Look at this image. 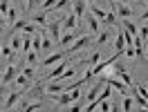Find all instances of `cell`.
<instances>
[{
    "mask_svg": "<svg viewBox=\"0 0 148 112\" xmlns=\"http://www.w3.org/2000/svg\"><path fill=\"white\" fill-rule=\"evenodd\" d=\"M121 52H114V54L110 56V58H106V61H99V63H97V65H90V70H88V74H85V81H90V79H92L94 74H101L103 70H108V67H112V63H114V61H117V58H121Z\"/></svg>",
    "mask_w": 148,
    "mask_h": 112,
    "instance_id": "obj_1",
    "label": "cell"
},
{
    "mask_svg": "<svg viewBox=\"0 0 148 112\" xmlns=\"http://www.w3.org/2000/svg\"><path fill=\"white\" fill-rule=\"evenodd\" d=\"M92 14L99 18V23L108 25V27H110V25H117V20H119V18H117V14H108V11L99 9V7H94V5H92Z\"/></svg>",
    "mask_w": 148,
    "mask_h": 112,
    "instance_id": "obj_2",
    "label": "cell"
},
{
    "mask_svg": "<svg viewBox=\"0 0 148 112\" xmlns=\"http://www.w3.org/2000/svg\"><path fill=\"white\" fill-rule=\"evenodd\" d=\"M92 36L94 34H88V36H79L76 40H74L72 45H67L65 49H67V54H74V52H81L83 47H88L90 45V40H92Z\"/></svg>",
    "mask_w": 148,
    "mask_h": 112,
    "instance_id": "obj_3",
    "label": "cell"
},
{
    "mask_svg": "<svg viewBox=\"0 0 148 112\" xmlns=\"http://www.w3.org/2000/svg\"><path fill=\"white\" fill-rule=\"evenodd\" d=\"M106 83L110 85V87H114V90H117V92H119L121 96H126V94L130 92V87H128L126 83H123L121 79H117V76H106Z\"/></svg>",
    "mask_w": 148,
    "mask_h": 112,
    "instance_id": "obj_4",
    "label": "cell"
},
{
    "mask_svg": "<svg viewBox=\"0 0 148 112\" xmlns=\"http://www.w3.org/2000/svg\"><path fill=\"white\" fill-rule=\"evenodd\" d=\"M67 67H70V61H67V56H65L63 61H58V63H56V67L49 72V74H47V79H49V81H56V79H58V76L67 70Z\"/></svg>",
    "mask_w": 148,
    "mask_h": 112,
    "instance_id": "obj_5",
    "label": "cell"
},
{
    "mask_svg": "<svg viewBox=\"0 0 148 112\" xmlns=\"http://www.w3.org/2000/svg\"><path fill=\"white\" fill-rule=\"evenodd\" d=\"M65 56H70L67 54V49H63V52H56V54H49V56H45L43 58V67H54L58 61H63Z\"/></svg>",
    "mask_w": 148,
    "mask_h": 112,
    "instance_id": "obj_6",
    "label": "cell"
},
{
    "mask_svg": "<svg viewBox=\"0 0 148 112\" xmlns=\"http://www.w3.org/2000/svg\"><path fill=\"white\" fill-rule=\"evenodd\" d=\"M81 36V31L79 29H70V31H65L63 36H61V40H58V45H63V47H67V45H72L76 38Z\"/></svg>",
    "mask_w": 148,
    "mask_h": 112,
    "instance_id": "obj_7",
    "label": "cell"
},
{
    "mask_svg": "<svg viewBox=\"0 0 148 112\" xmlns=\"http://www.w3.org/2000/svg\"><path fill=\"white\" fill-rule=\"evenodd\" d=\"M112 2H114V0H112ZM112 7H114L117 18H128V16H132V11H130V7L126 5V2H114Z\"/></svg>",
    "mask_w": 148,
    "mask_h": 112,
    "instance_id": "obj_8",
    "label": "cell"
},
{
    "mask_svg": "<svg viewBox=\"0 0 148 112\" xmlns=\"http://www.w3.org/2000/svg\"><path fill=\"white\" fill-rule=\"evenodd\" d=\"M18 76V67L16 65H9V67H5V74H2V85H9L14 79Z\"/></svg>",
    "mask_w": 148,
    "mask_h": 112,
    "instance_id": "obj_9",
    "label": "cell"
},
{
    "mask_svg": "<svg viewBox=\"0 0 148 112\" xmlns=\"http://www.w3.org/2000/svg\"><path fill=\"white\" fill-rule=\"evenodd\" d=\"M58 31H61V23H58V20H54V23H47V34L52 36V40H54V43H58V40H61Z\"/></svg>",
    "mask_w": 148,
    "mask_h": 112,
    "instance_id": "obj_10",
    "label": "cell"
},
{
    "mask_svg": "<svg viewBox=\"0 0 148 112\" xmlns=\"http://www.w3.org/2000/svg\"><path fill=\"white\" fill-rule=\"evenodd\" d=\"M63 90H65V85H61V81H54V83L45 85V92L47 94H54V96H56V94H61Z\"/></svg>",
    "mask_w": 148,
    "mask_h": 112,
    "instance_id": "obj_11",
    "label": "cell"
},
{
    "mask_svg": "<svg viewBox=\"0 0 148 112\" xmlns=\"http://www.w3.org/2000/svg\"><path fill=\"white\" fill-rule=\"evenodd\" d=\"M76 23H79L76 14H70V16H65V20H63V27H65V31H70V29H76Z\"/></svg>",
    "mask_w": 148,
    "mask_h": 112,
    "instance_id": "obj_12",
    "label": "cell"
},
{
    "mask_svg": "<svg viewBox=\"0 0 148 112\" xmlns=\"http://www.w3.org/2000/svg\"><path fill=\"white\" fill-rule=\"evenodd\" d=\"M74 2V14H76V18L81 20L85 16V0H72Z\"/></svg>",
    "mask_w": 148,
    "mask_h": 112,
    "instance_id": "obj_13",
    "label": "cell"
},
{
    "mask_svg": "<svg viewBox=\"0 0 148 112\" xmlns=\"http://www.w3.org/2000/svg\"><path fill=\"white\" fill-rule=\"evenodd\" d=\"M74 99H72V92H61V94H56V103H58V105H67V103H72Z\"/></svg>",
    "mask_w": 148,
    "mask_h": 112,
    "instance_id": "obj_14",
    "label": "cell"
},
{
    "mask_svg": "<svg viewBox=\"0 0 148 112\" xmlns=\"http://www.w3.org/2000/svg\"><path fill=\"white\" fill-rule=\"evenodd\" d=\"M40 34H45V31H40ZM52 47H54V40H52V36H43L40 52H43V54H47V52H52Z\"/></svg>",
    "mask_w": 148,
    "mask_h": 112,
    "instance_id": "obj_15",
    "label": "cell"
},
{
    "mask_svg": "<svg viewBox=\"0 0 148 112\" xmlns=\"http://www.w3.org/2000/svg\"><path fill=\"white\" fill-rule=\"evenodd\" d=\"M18 99H20V92H11L9 96H7V101H5V105H2V108H5V110H9V108H14V105L18 103Z\"/></svg>",
    "mask_w": 148,
    "mask_h": 112,
    "instance_id": "obj_16",
    "label": "cell"
},
{
    "mask_svg": "<svg viewBox=\"0 0 148 112\" xmlns=\"http://www.w3.org/2000/svg\"><path fill=\"white\" fill-rule=\"evenodd\" d=\"M123 34H126V31L121 29L119 34H117V43H114V47H117V52H121V54H123V49H126V38H123Z\"/></svg>",
    "mask_w": 148,
    "mask_h": 112,
    "instance_id": "obj_17",
    "label": "cell"
},
{
    "mask_svg": "<svg viewBox=\"0 0 148 112\" xmlns=\"http://www.w3.org/2000/svg\"><path fill=\"white\" fill-rule=\"evenodd\" d=\"M32 23H36V25H40V27H47V14L40 11V14H36V16H32Z\"/></svg>",
    "mask_w": 148,
    "mask_h": 112,
    "instance_id": "obj_18",
    "label": "cell"
},
{
    "mask_svg": "<svg viewBox=\"0 0 148 112\" xmlns=\"http://www.w3.org/2000/svg\"><path fill=\"white\" fill-rule=\"evenodd\" d=\"M132 108H135V99H132L130 94H126V96H123V103H121V110L130 112V110H132Z\"/></svg>",
    "mask_w": 148,
    "mask_h": 112,
    "instance_id": "obj_19",
    "label": "cell"
},
{
    "mask_svg": "<svg viewBox=\"0 0 148 112\" xmlns=\"http://www.w3.org/2000/svg\"><path fill=\"white\" fill-rule=\"evenodd\" d=\"M40 45H43V34H36V36H32V49L40 54Z\"/></svg>",
    "mask_w": 148,
    "mask_h": 112,
    "instance_id": "obj_20",
    "label": "cell"
},
{
    "mask_svg": "<svg viewBox=\"0 0 148 112\" xmlns=\"http://www.w3.org/2000/svg\"><path fill=\"white\" fill-rule=\"evenodd\" d=\"M88 25H90V29H92V34H99V18H97L94 14L88 16Z\"/></svg>",
    "mask_w": 148,
    "mask_h": 112,
    "instance_id": "obj_21",
    "label": "cell"
},
{
    "mask_svg": "<svg viewBox=\"0 0 148 112\" xmlns=\"http://www.w3.org/2000/svg\"><path fill=\"white\" fill-rule=\"evenodd\" d=\"M123 29H126L128 34H137V36H139V27L135 25V23H130L128 18H123Z\"/></svg>",
    "mask_w": 148,
    "mask_h": 112,
    "instance_id": "obj_22",
    "label": "cell"
},
{
    "mask_svg": "<svg viewBox=\"0 0 148 112\" xmlns=\"http://www.w3.org/2000/svg\"><path fill=\"white\" fill-rule=\"evenodd\" d=\"M29 83H32V79H27L25 74L16 76V85H18V87H29Z\"/></svg>",
    "mask_w": 148,
    "mask_h": 112,
    "instance_id": "obj_23",
    "label": "cell"
},
{
    "mask_svg": "<svg viewBox=\"0 0 148 112\" xmlns=\"http://www.w3.org/2000/svg\"><path fill=\"white\" fill-rule=\"evenodd\" d=\"M20 45H23V38H20L18 34H14V36H11V49H14V52H18Z\"/></svg>",
    "mask_w": 148,
    "mask_h": 112,
    "instance_id": "obj_24",
    "label": "cell"
},
{
    "mask_svg": "<svg viewBox=\"0 0 148 112\" xmlns=\"http://www.w3.org/2000/svg\"><path fill=\"white\" fill-rule=\"evenodd\" d=\"M23 74L27 76V79H32V81H34V79H36V67H34V65H27V67H23Z\"/></svg>",
    "mask_w": 148,
    "mask_h": 112,
    "instance_id": "obj_25",
    "label": "cell"
},
{
    "mask_svg": "<svg viewBox=\"0 0 148 112\" xmlns=\"http://www.w3.org/2000/svg\"><path fill=\"white\" fill-rule=\"evenodd\" d=\"M29 49H32V36L25 31V36H23V52H29Z\"/></svg>",
    "mask_w": 148,
    "mask_h": 112,
    "instance_id": "obj_26",
    "label": "cell"
},
{
    "mask_svg": "<svg viewBox=\"0 0 148 112\" xmlns=\"http://www.w3.org/2000/svg\"><path fill=\"white\" fill-rule=\"evenodd\" d=\"M5 18H7V23H11V25H14V23L18 20V11H16V9H9V11H7V16H5Z\"/></svg>",
    "mask_w": 148,
    "mask_h": 112,
    "instance_id": "obj_27",
    "label": "cell"
},
{
    "mask_svg": "<svg viewBox=\"0 0 148 112\" xmlns=\"http://www.w3.org/2000/svg\"><path fill=\"white\" fill-rule=\"evenodd\" d=\"M27 63H29V65H36V63H38V54L34 52V49H29V52H27Z\"/></svg>",
    "mask_w": 148,
    "mask_h": 112,
    "instance_id": "obj_28",
    "label": "cell"
},
{
    "mask_svg": "<svg viewBox=\"0 0 148 112\" xmlns=\"http://www.w3.org/2000/svg\"><path fill=\"white\" fill-rule=\"evenodd\" d=\"M108 38H110V29H108V31H99V36H97V43H99V45H103Z\"/></svg>",
    "mask_w": 148,
    "mask_h": 112,
    "instance_id": "obj_29",
    "label": "cell"
},
{
    "mask_svg": "<svg viewBox=\"0 0 148 112\" xmlns=\"http://www.w3.org/2000/svg\"><path fill=\"white\" fill-rule=\"evenodd\" d=\"M7 11H9V0H0V14L7 16Z\"/></svg>",
    "mask_w": 148,
    "mask_h": 112,
    "instance_id": "obj_30",
    "label": "cell"
},
{
    "mask_svg": "<svg viewBox=\"0 0 148 112\" xmlns=\"http://www.w3.org/2000/svg\"><path fill=\"white\" fill-rule=\"evenodd\" d=\"M25 25H27V20H16V23H14V31H18V29H25Z\"/></svg>",
    "mask_w": 148,
    "mask_h": 112,
    "instance_id": "obj_31",
    "label": "cell"
},
{
    "mask_svg": "<svg viewBox=\"0 0 148 112\" xmlns=\"http://www.w3.org/2000/svg\"><path fill=\"white\" fill-rule=\"evenodd\" d=\"M23 31H27V34H36V23H27Z\"/></svg>",
    "mask_w": 148,
    "mask_h": 112,
    "instance_id": "obj_32",
    "label": "cell"
},
{
    "mask_svg": "<svg viewBox=\"0 0 148 112\" xmlns=\"http://www.w3.org/2000/svg\"><path fill=\"white\" fill-rule=\"evenodd\" d=\"M52 7H56V0H43V11L52 9Z\"/></svg>",
    "mask_w": 148,
    "mask_h": 112,
    "instance_id": "obj_33",
    "label": "cell"
},
{
    "mask_svg": "<svg viewBox=\"0 0 148 112\" xmlns=\"http://www.w3.org/2000/svg\"><path fill=\"white\" fill-rule=\"evenodd\" d=\"M2 54L7 56V58H14V56H16V52H14V49H11V45H9V47H2Z\"/></svg>",
    "mask_w": 148,
    "mask_h": 112,
    "instance_id": "obj_34",
    "label": "cell"
},
{
    "mask_svg": "<svg viewBox=\"0 0 148 112\" xmlns=\"http://www.w3.org/2000/svg\"><path fill=\"white\" fill-rule=\"evenodd\" d=\"M99 61H101V54H99V52H92V58H90V65H97Z\"/></svg>",
    "mask_w": 148,
    "mask_h": 112,
    "instance_id": "obj_35",
    "label": "cell"
},
{
    "mask_svg": "<svg viewBox=\"0 0 148 112\" xmlns=\"http://www.w3.org/2000/svg\"><path fill=\"white\" fill-rule=\"evenodd\" d=\"M70 2H72V0H56V9H65Z\"/></svg>",
    "mask_w": 148,
    "mask_h": 112,
    "instance_id": "obj_36",
    "label": "cell"
},
{
    "mask_svg": "<svg viewBox=\"0 0 148 112\" xmlns=\"http://www.w3.org/2000/svg\"><path fill=\"white\" fill-rule=\"evenodd\" d=\"M137 90H139V94H141L144 99L148 96V87H146V85H137Z\"/></svg>",
    "mask_w": 148,
    "mask_h": 112,
    "instance_id": "obj_37",
    "label": "cell"
},
{
    "mask_svg": "<svg viewBox=\"0 0 148 112\" xmlns=\"http://www.w3.org/2000/svg\"><path fill=\"white\" fill-rule=\"evenodd\" d=\"M97 108H99V110H110V103H108V99H106V101H101Z\"/></svg>",
    "mask_w": 148,
    "mask_h": 112,
    "instance_id": "obj_38",
    "label": "cell"
},
{
    "mask_svg": "<svg viewBox=\"0 0 148 112\" xmlns=\"http://www.w3.org/2000/svg\"><path fill=\"white\" fill-rule=\"evenodd\" d=\"M40 108V103H32V105H25V110H38Z\"/></svg>",
    "mask_w": 148,
    "mask_h": 112,
    "instance_id": "obj_39",
    "label": "cell"
},
{
    "mask_svg": "<svg viewBox=\"0 0 148 112\" xmlns=\"http://www.w3.org/2000/svg\"><path fill=\"white\" fill-rule=\"evenodd\" d=\"M36 2H38V0H27V9H34V7H36Z\"/></svg>",
    "mask_w": 148,
    "mask_h": 112,
    "instance_id": "obj_40",
    "label": "cell"
},
{
    "mask_svg": "<svg viewBox=\"0 0 148 112\" xmlns=\"http://www.w3.org/2000/svg\"><path fill=\"white\" fill-rule=\"evenodd\" d=\"M7 23V18H5V14H0V29H2V25Z\"/></svg>",
    "mask_w": 148,
    "mask_h": 112,
    "instance_id": "obj_41",
    "label": "cell"
},
{
    "mask_svg": "<svg viewBox=\"0 0 148 112\" xmlns=\"http://www.w3.org/2000/svg\"><path fill=\"white\" fill-rule=\"evenodd\" d=\"M144 20H148V11H144Z\"/></svg>",
    "mask_w": 148,
    "mask_h": 112,
    "instance_id": "obj_42",
    "label": "cell"
},
{
    "mask_svg": "<svg viewBox=\"0 0 148 112\" xmlns=\"http://www.w3.org/2000/svg\"><path fill=\"white\" fill-rule=\"evenodd\" d=\"M0 92H5V87H2V83H0Z\"/></svg>",
    "mask_w": 148,
    "mask_h": 112,
    "instance_id": "obj_43",
    "label": "cell"
},
{
    "mask_svg": "<svg viewBox=\"0 0 148 112\" xmlns=\"http://www.w3.org/2000/svg\"><path fill=\"white\" fill-rule=\"evenodd\" d=\"M0 103H2V92H0Z\"/></svg>",
    "mask_w": 148,
    "mask_h": 112,
    "instance_id": "obj_44",
    "label": "cell"
},
{
    "mask_svg": "<svg viewBox=\"0 0 148 112\" xmlns=\"http://www.w3.org/2000/svg\"><path fill=\"white\" fill-rule=\"evenodd\" d=\"M0 54H2V45H0Z\"/></svg>",
    "mask_w": 148,
    "mask_h": 112,
    "instance_id": "obj_45",
    "label": "cell"
},
{
    "mask_svg": "<svg viewBox=\"0 0 148 112\" xmlns=\"http://www.w3.org/2000/svg\"><path fill=\"white\" fill-rule=\"evenodd\" d=\"M119 2H128V0H119Z\"/></svg>",
    "mask_w": 148,
    "mask_h": 112,
    "instance_id": "obj_46",
    "label": "cell"
},
{
    "mask_svg": "<svg viewBox=\"0 0 148 112\" xmlns=\"http://www.w3.org/2000/svg\"><path fill=\"white\" fill-rule=\"evenodd\" d=\"M85 2H92V0H85Z\"/></svg>",
    "mask_w": 148,
    "mask_h": 112,
    "instance_id": "obj_47",
    "label": "cell"
},
{
    "mask_svg": "<svg viewBox=\"0 0 148 112\" xmlns=\"http://www.w3.org/2000/svg\"><path fill=\"white\" fill-rule=\"evenodd\" d=\"M128 2H130V0H128Z\"/></svg>",
    "mask_w": 148,
    "mask_h": 112,
    "instance_id": "obj_48",
    "label": "cell"
}]
</instances>
